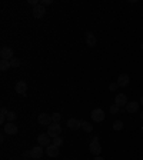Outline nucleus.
I'll list each match as a JSON object with an SVG mask.
<instances>
[{"label":"nucleus","mask_w":143,"mask_h":160,"mask_svg":"<svg viewBox=\"0 0 143 160\" xmlns=\"http://www.w3.org/2000/svg\"><path fill=\"white\" fill-rule=\"evenodd\" d=\"M22 160H24V159H22Z\"/></svg>","instance_id":"473e14b6"},{"label":"nucleus","mask_w":143,"mask_h":160,"mask_svg":"<svg viewBox=\"0 0 143 160\" xmlns=\"http://www.w3.org/2000/svg\"><path fill=\"white\" fill-rule=\"evenodd\" d=\"M117 87H119V86H117V83H110L109 84V90H110V92H116Z\"/></svg>","instance_id":"393cba45"},{"label":"nucleus","mask_w":143,"mask_h":160,"mask_svg":"<svg viewBox=\"0 0 143 160\" xmlns=\"http://www.w3.org/2000/svg\"><path fill=\"white\" fill-rule=\"evenodd\" d=\"M3 129H4V133L6 134H16L17 133V126L13 123V122H7V123H4V126H3Z\"/></svg>","instance_id":"9d476101"},{"label":"nucleus","mask_w":143,"mask_h":160,"mask_svg":"<svg viewBox=\"0 0 143 160\" xmlns=\"http://www.w3.org/2000/svg\"><path fill=\"white\" fill-rule=\"evenodd\" d=\"M90 117H92V120H93V122L100 123V122H103V120H105L106 114H105V112L102 109H93V110H92V113H90Z\"/></svg>","instance_id":"f03ea898"},{"label":"nucleus","mask_w":143,"mask_h":160,"mask_svg":"<svg viewBox=\"0 0 143 160\" xmlns=\"http://www.w3.org/2000/svg\"><path fill=\"white\" fill-rule=\"evenodd\" d=\"M37 122H39L40 126H50V124L53 123L52 122V116L47 113H40L39 117H37Z\"/></svg>","instance_id":"20e7f679"},{"label":"nucleus","mask_w":143,"mask_h":160,"mask_svg":"<svg viewBox=\"0 0 143 160\" xmlns=\"http://www.w3.org/2000/svg\"><path fill=\"white\" fill-rule=\"evenodd\" d=\"M127 103H129V102H127V97H126L125 93L116 94V97H115V104H117L120 109H123V107H126Z\"/></svg>","instance_id":"39448f33"},{"label":"nucleus","mask_w":143,"mask_h":160,"mask_svg":"<svg viewBox=\"0 0 143 160\" xmlns=\"http://www.w3.org/2000/svg\"><path fill=\"white\" fill-rule=\"evenodd\" d=\"M89 150H90V153H92V154H94V156H99L100 152H102V146H100L99 142H90Z\"/></svg>","instance_id":"ddd939ff"},{"label":"nucleus","mask_w":143,"mask_h":160,"mask_svg":"<svg viewBox=\"0 0 143 160\" xmlns=\"http://www.w3.org/2000/svg\"><path fill=\"white\" fill-rule=\"evenodd\" d=\"M139 103H140V104H142V106H143V96H142V99H140V102H139Z\"/></svg>","instance_id":"c85d7f7f"},{"label":"nucleus","mask_w":143,"mask_h":160,"mask_svg":"<svg viewBox=\"0 0 143 160\" xmlns=\"http://www.w3.org/2000/svg\"><path fill=\"white\" fill-rule=\"evenodd\" d=\"M40 4H42V6H49V4H52V0H42V2H40Z\"/></svg>","instance_id":"a878e982"},{"label":"nucleus","mask_w":143,"mask_h":160,"mask_svg":"<svg viewBox=\"0 0 143 160\" xmlns=\"http://www.w3.org/2000/svg\"><path fill=\"white\" fill-rule=\"evenodd\" d=\"M97 43L96 37H94V34L92 33V32H86V44L89 47H94Z\"/></svg>","instance_id":"2eb2a0df"},{"label":"nucleus","mask_w":143,"mask_h":160,"mask_svg":"<svg viewBox=\"0 0 143 160\" xmlns=\"http://www.w3.org/2000/svg\"><path fill=\"white\" fill-rule=\"evenodd\" d=\"M129 82H130V77H129V74H126V73H122V74H119V77H117V86L119 87H126L127 84H129Z\"/></svg>","instance_id":"9b49d317"},{"label":"nucleus","mask_w":143,"mask_h":160,"mask_svg":"<svg viewBox=\"0 0 143 160\" xmlns=\"http://www.w3.org/2000/svg\"><path fill=\"white\" fill-rule=\"evenodd\" d=\"M42 156H43V146L37 144V146H34V147L30 149V157H32V159L39 160Z\"/></svg>","instance_id":"7ed1b4c3"},{"label":"nucleus","mask_w":143,"mask_h":160,"mask_svg":"<svg viewBox=\"0 0 143 160\" xmlns=\"http://www.w3.org/2000/svg\"><path fill=\"white\" fill-rule=\"evenodd\" d=\"M10 60H0V70H2V72H6V70H9L10 69Z\"/></svg>","instance_id":"f3484780"},{"label":"nucleus","mask_w":143,"mask_h":160,"mask_svg":"<svg viewBox=\"0 0 143 160\" xmlns=\"http://www.w3.org/2000/svg\"><path fill=\"white\" fill-rule=\"evenodd\" d=\"M60 119H62V114L57 113V112H56V113L52 114V122H53V123H59Z\"/></svg>","instance_id":"5701e85b"},{"label":"nucleus","mask_w":143,"mask_h":160,"mask_svg":"<svg viewBox=\"0 0 143 160\" xmlns=\"http://www.w3.org/2000/svg\"><path fill=\"white\" fill-rule=\"evenodd\" d=\"M13 49H10V47H2V50H0V57L3 60H12L13 59Z\"/></svg>","instance_id":"0eeeda50"},{"label":"nucleus","mask_w":143,"mask_h":160,"mask_svg":"<svg viewBox=\"0 0 143 160\" xmlns=\"http://www.w3.org/2000/svg\"><path fill=\"white\" fill-rule=\"evenodd\" d=\"M112 129L116 130V132H120V130L123 129V122L122 120H115L113 124H112Z\"/></svg>","instance_id":"6ab92c4d"},{"label":"nucleus","mask_w":143,"mask_h":160,"mask_svg":"<svg viewBox=\"0 0 143 160\" xmlns=\"http://www.w3.org/2000/svg\"><path fill=\"white\" fill-rule=\"evenodd\" d=\"M119 109H120V107L117 106V104H112V106H110V113H117V112H119Z\"/></svg>","instance_id":"b1692460"},{"label":"nucleus","mask_w":143,"mask_h":160,"mask_svg":"<svg viewBox=\"0 0 143 160\" xmlns=\"http://www.w3.org/2000/svg\"><path fill=\"white\" fill-rule=\"evenodd\" d=\"M93 160H105V159H103V157H100V156H96Z\"/></svg>","instance_id":"bb28decb"},{"label":"nucleus","mask_w":143,"mask_h":160,"mask_svg":"<svg viewBox=\"0 0 143 160\" xmlns=\"http://www.w3.org/2000/svg\"><path fill=\"white\" fill-rule=\"evenodd\" d=\"M82 129H83L84 132H87V133L93 132V126H92L89 122H86V120H82Z\"/></svg>","instance_id":"a211bd4d"},{"label":"nucleus","mask_w":143,"mask_h":160,"mask_svg":"<svg viewBox=\"0 0 143 160\" xmlns=\"http://www.w3.org/2000/svg\"><path fill=\"white\" fill-rule=\"evenodd\" d=\"M92 142H99V137H97V136H94L93 139H92Z\"/></svg>","instance_id":"cd10ccee"},{"label":"nucleus","mask_w":143,"mask_h":160,"mask_svg":"<svg viewBox=\"0 0 143 160\" xmlns=\"http://www.w3.org/2000/svg\"><path fill=\"white\" fill-rule=\"evenodd\" d=\"M60 133H62V126H60L59 123H52L50 126H47V134H49L52 139L59 137Z\"/></svg>","instance_id":"f257e3e1"},{"label":"nucleus","mask_w":143,"mask_h":160,"mask_svg":"<svg viewBox=\"0 0 143 160\" xmlns=\"http://www.w3.org/2000/svg\"><path fill=\"white\" fill-rule=\"evenodd\" d=\"M20 64H22V62H20L19 59H16V57H13V59L10 60V66L13 67V69H16V67H20Z\"/></svg>","instance_id":"412c9836"},{"label":"nucleus","mask_w":143,"mask_h":160,"mask_svg":"<svg viewBox=\"0 0 143 160\" xmlns=\"http://www.w3.org/2000/svg\"><path fill=\"white\" fill-rule=\"evenodd\" d=\"M66 126L69 127L70 130H77L82 127V120H77V119H69L67 120Z\"/></svg>","instance_id":"4468645a"},{"label":"nucleus","mask_w":143,"mask_h":160,"mask_svg":"<svg viewBox=\"0 0 143 160\" xmlns=\"http://www.w3.org/2000/svg\"><path fill=\"white\" fill-rule=\"evenodd\" d=\"M60 153V150L57 146H54V144H50V146L46 147V154L49 157H52V159H54V157H57Z\"/></svg>","instance_id":"f8f14e48"},{"label":"nucleus","mask_w":143,"mask_h":160,"mask_svg":"<svg viewBox=\"0 0 143 160\" xmlns=\"http://www.w3.org/2000/svg\"><path fill=\"white\" fill-rule=\"evenodd\" d=\"M139 104L140 103H137V102H129L126 104V110L129 113H136L137 110H139Z\"/></svg>","instance_id":"dca6fc26"},{"label":"nucleus","mask_w":143,"mask_h":160,"mask_svg":"<svg viewBox=\"0 0 143 160\" xmlns=\"http://www.w3.org/2000/svg\"><path fill=\"white\" fill-rule=\"evenodd\" d=\"M140 119L143 120V112H142V113H140Z\"/></svg>","instance_id":"c756f323"},{"label":"nucleus","mask_w":143,"mask_h":160,"mask_svg":"<svg viewBox=\"0 0 143 160\" xmlns=\"http://www.w3.org/2000/svg\"><path fill=\"white\" fill-rule=\"evenodd\" d=\"M26 90H27V84L24 80H19L16 84H14V92L19 94H22V96H24L26 94Z\"/></svg>","instance_id":"6e6552de"},{"label":"nucleus","mask_w":143,"mask_h":160,"mask_svg":"<svg viewBox=\"0 0 143 160\" xmlns=\"http://www.w3.org/2000/svg\"><path fill=\"white\" fill-rule=\"evenodd\" d=\"M32 14H33L34 19H42V17L46 14V9H44L42 4H37L36 7H33V10H32Z\"/></svg>","instance_id":"1a4fd4ad"},{"label":"nucleus","mask_w":143,"mask_h":160,"mask_svg":"<svg viewBox=\"0 0 143 160\" xmlns=\"http://www.w3.org/2000/svg\"><path fill=\"white\" fill-rule=\"evenodd\" d=\"M6 119H7V122H14V120L17 119L16 112H13V110H9V113H7Z\"/></svg>","instance_id":"aec40b11"},{"label":"nucleus","mask_w":143,"mask_h":160,"mask_svg":"<svg viewBox=\"0 0 143 160\" xmlns=\"http://www.w3.org/2000/svg\"><path fill=\"white\" fill-rule=\"evenodd\" d=\"M50 142H52V137H50L47 133H42L37 136V143H39L40 146L47 147V146H50Z\"/></svg>","instance_id":"423d86ee"},{"label":"nucleus","mask_w":143,"mask_h":160,"mask_svg":"<svg viewBox=\"0 0 143 160\" xmlns=\"http://www.w3.org/2000/svg\"><path fill=\"white\" fill-rule=\"evenodd\" d=\"M52 144L60 147L62 144H63V139H62V137H54V139H52Z\"/></svg>","instance_id":"4be33fe9"},{"label":"nucleus","mask_w":143,"mask_h":160,"mask_svg":"<svg viewBox=\"0 0 143 160\" xmlns=\"http://www.w3.org/2000/svg\"><path fill=\"white\" fill-rule=\"evenodd\" d=\"M140 47H142V50H143V43H142V46H140Z\"/></svg>","instance_id":"7c9ffc66"},{"label":"nucleus","mask_w":143,"mask_h":160,"mask_svg":"<svg viewBox=\"0 0 143 160\" xmlns=\"http://www.w3.org/2000/svg\"><path fill=\"white\" fill-rule=\"evenodd\" d=\"M9 160H13V159H9Z\"/></svg>","instance_id":"2f4dec72"}]
</instances>
